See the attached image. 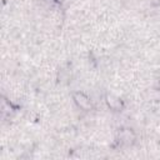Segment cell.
I'll return each instance as SVG.
<instances>
[{
	"mask_svg": "<svg viewBox=\"0 0 160 160\" xmlns=\"http://www.w3.org/2000/svg\"><path fill=\"white\" fill-rule=\"evenodd\" d=\"M134 139H135L134 132H132L130 129H125V130H122V131L120 132V140H121L122 142L130 144V142L134 141Z\"/></svg>",
	"mask_w": 160,
	"mask_h": 160,
	"instance_id": "3957f363",
	"label": "cell"
},
{
	"mask_svg": "<svg viewBox=\"0 0 160 160\" xmlns=\"http://www.w3.org/2000/svg\"><path fill=\"white\" fill-rule=\"evenodd\" d=\"M72 99H74L75 104H76L80 109H82V110H90L91 106H92L90 98H89L86 94L81 92V91H75V92L72 94Z\"/></svg>",
	"mask_w": 160,
	"mask_h": 160,
	"instance_id": "6da1fadb",
	"label": "cell"
},
{
	"mask_svg": "<svg viewBox=\"0 0 160 160\" xmlns=\"http://www.w3.org/2000/svg\"><path fill=\"white\" fill-rule=\"evenodd\" d=\"M106 102H108L109 108L112 109V110H119L122 106L121 100L119 98L114 96V95H106Z\"/></svg>",
	"mask_w": 160,
	"mask_h": 160,
	"instance_id": "7a4b0ae2",
	"label": "cell"
}]
</instances>
